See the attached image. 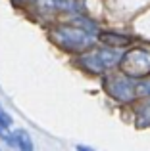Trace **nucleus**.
<instances>
[{
    "label": "nucleus",
    "mask_w": 150,
    "mask_h": 151,
    "mask_svg": "<svg viewBox=\"0 0 150 151\" xmlns=\"http://www.w3.org/2000/svg\"><path fill=\"white\" fill-rule=\"evenodd\" d=\"M121 52L117 48H110V46H104V48H96L90 52H83L81 58L77 59L79 67L87 71V73H94V75H104L106 71H110L112 67H116L121 59Z\"/></svg>",
    "instance_id": "nucleus-2"
},
{
    "label": "nucleus",
    "mask_w": 150,
    "mask_h": 151,
    "mask_svg": "<svg viewBox=\"0 0 150 151\" xmlns=\"http://www.w3.org/2000/svg\"><path fill=\"white\" fill-rule=\"evenodd\" d=\"M75 149H77V151H94L92 147H89V145H81V144L75 145Z\"/></svg>",
    "instance_id": "nucleus-9"
},
{
    "label": "nucleus",
    "mask_w": 150,
    "mask_h": 151,
    "mask_svg": "<svg viewBox=\"0 0 150 151\" xmlns=\"http://www.w3.org/2000/svg\"><path fill=\"white\" fill-rule=\"evenodd\" d=\"M137 124L139 126H150V100L141 103L137 107Z\"/></svg>",
    "instance_id": "nucleus-8"
},
{
    "label": "nucleus",
    "mask_w": 150,
    "mask_h": 151,
    "mask_svg": "<svg viewBox=\"0 0 150 151\" xmlns=\"http://www.w3.org/2000/svg\"><path fill=\"white\" fill-rule=\"evenodd\" d=\"M50 40L66 52H85L94 42V33L81 25H56L48 31Z\"/></svg>",
    "instance_id": "nucleus-1"
},
{
    "label": "nucleus",
    "mask_w": 150,
    "mask_h": 151,
    "mask_svg": "<svg viewBox=\"0 0 150 151\" xmlns=\"http://www.w3.org/2000/svg\"><path fill=\"white\" fill-rule=\"evenodd\" d=\"M10 145L19 149V151H33V142H31V136L25 130H14L12 132Z\"/></svg>",
    "instance_id": "nucleus-6"
},
{
    "label": "nucleus",
    "mask_w": 150,
    "mask_h": 151,
    "mask_svg": "<svg viewBox=\"0 0 150 151\" xmlns=\"http://www.w3.org/2000/svg\"><path fill=\"white\" fill-rule=\"evenodd\" d=\"M102 44L110 46V48H119V46H129L131 44V37L127 35H119V33H112V31H102L98 33Z\"/></svg>",
    "instance_id": "nucleus-5"
},
{
    "label": "nucleus",
    "mask_w": 150,
    "mask_h": 151,
    "mask_svg": "<svg viewBox=\"0 0 150 151\" xmlns=\"http://www.w3.org/2000/svg\"><path fill=\"white\" fill-rule=\"evenodd\" d=\"M117 65H119L121 73L133 81L146 78L150 77V52L144 48H133L121 55Z\"/></svg>",
    "instance_id": "nucleus-3"
},
{
    "label": "nucleus",
    "mask_w": 150,
    "mask_h": 151,
    "mask_svg": "<svg viewBox=\"0 0 150 151\" xmlns=\"http://www.w3.org/2000/svg\"><path fill=\"white\" fill-rule=\"evenodd\" d=\"M104 92L119 103H131L137 98V82L125 77L123 73L106 75L104 78Z\"/></svg>",
    "instance_id": "nucleus-4"
},
{
    "label": "nucleus",
    "mask_w": 150,
    "mask_h": 151,
    "mask_svg": "<svg viewBox=\"0 0 150 151\" xmlns=\"http://www.w3.org/2000/svg\"><path fill=\"white\" fill-rule=\"evenodd\" d=\"M12 132H14V130H12V119H10V115L0 107V138H2L8 145H10V140H12Z\"/></svg>",
    "instance_id": "nucleus-7"
}]
</instances>
